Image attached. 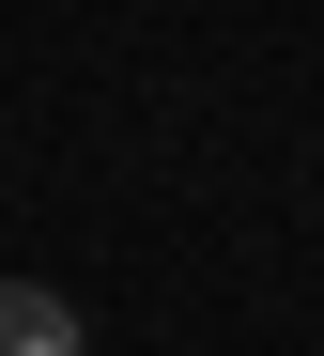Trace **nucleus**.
<instances>
[{
  "mask_svg": "<svg viewBox=\"0 0 324 356\" xmlns=\"http://www.w3.org/2000/svg\"><path fill=\"white\" fill-rule=\"evenodd\" d=\"M0 356H78V310L46 279H0Z\"/></svg>",
  "mask_w": 324,
  "mask_h": 356,
  "instance_id": "f257e3e1",
  "label": "nucleus"
}]
</instances>
